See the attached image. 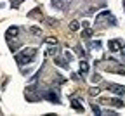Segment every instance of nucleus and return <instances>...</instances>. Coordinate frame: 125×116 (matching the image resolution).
I'll return each mask as SVG.
<instances>
[{
	"instance_id": "10",
	"label": "nucleus",
	"mask_w": 125,
	"mask_h": 116,
	"mask_svg": "<svg viewBox=\"0 0 125 116\" xmlns=\"http://www.w3.org/2000/svg\"><path fill=\"white\" fill-rule=\"evenodd\" d=\"M23 2H24V0H10V7H12V9H18Z\"/></svg>"
},
{
	"instance_id": "12",
	"label": "nucleus",
	"mask_w": 125,
	"mask_h": 116,
	"mask_svg": "<svg viewBox=\"0 0 125 116\" xmlns=\"http://www.w3.org/2000/svg\"><path fill=\"white\" fill-rule=\"evenodd\" d=\"M43 42H45V43H49V45H56V43H57V38H54V37H49V38H45Z\"/></svg>"
},
{
	"instance_id": "11",
	"label": "nucleus",
	"mask_w": 125,
	"mask_h": 116,
	"mask_svg": "<svg viewBox=\"0 0 125 116\" xmlns=\"http://www.w3.org/2000/svg\"><path fill=\"white\" fill-rule=\"evenodd\" d=\"M92 33H94L92 29H83V31H82V37L87 40V38H90V37H92Z\"/></svg>"
},
{
	"instance_id": "19",
	"label": "nucleus",
	"mask_w": 125,
	"mask_h": 116,
	"mask_svg": "<svg viewBox=\"0 0 125 116\" xmlns=\"http://www.w3.org/2000/svg\"><path fill=\"white\" fill-rule=\"evenodd\" d=\"M120 52H122V56H125V45H123V47H120Z\"/></svg>"
},
{
	"instance_id": "6",
	"label": "nucleus",
	"mask_w": 125,
	"mask_h": 116,
	"mask_svg": "<svg viewBox=\"0 0 125 116\" xmlns=\"http://www.w3.org/2000/svg\"><path fill=\"white\" fill-rule=\"evenodd\" d=\"M101 102L111 104V106H116V107H123V102L120 101V99H101Z\"/></svg>"
},
{
	"instance_id": "14",
	"label": "nucleus",
	"mask_w": 125,
	"mask_h": 116,
	"mask_svg": "<svg viewBox=\"0 0 125 116\" xmlns=\"http://www.w3.org/2000/svg\"><path fill=\"white\" fill-rule=\"evenodd\" d=\"M30 31H31V35H35V37H38V35H40V28H37V26H33Z\"/></svg>"
},
{
	"instance_id": "13",
	"label": "nucleus",
	"mask_w": 125,
	"mask_h": 116,
	"mask_svg": "<svg viewBox=\"0 0 125 116\" xmlns=\"http://www.w3.org/2000/svg\"><path fill=\"white\" fill-rule=\"evenodd\" d=\"M99 92H101V88H99V87H92V88L89 90V94H90V95H97Z\"/></svg>"
},
{
	"instance_id": "9",
	"label": "nucleus",
	"mask_w": 125,
	"mask_h": 116,
	"mask_svg": "<svg viewBox=\"0 0 125 116\" xmlns=\"http://www.w3.org/2000/svg\"><path fill=\"white\" fill-rule=\"evenodd\" d=\"M80 75H82V76L89 75V62H87V61H82V62H80Z\"/></svg>"
},
{
	"instance_id": "3",
	"label": "nucleus",
	"mask_w": 125,
	"mask_h": 116,
	"mask_svg": "<svg viewBox=\"0 0 125 116\" xmlns=\"http://www.w3.org/2000/svg\"><path fill=\"white\" fill-rule=\"evenodd\" d=\"M108 90H111L113 94H118V95H123V94H125L123 85H118V83H109V85H108Z\"/></svg>"
},
{
	"instance_id": "17",
	"label": "nucleus",
	"mask_w": 125,
	"mask_h": 116,
	"mask_svg": "<svg viewBox=\"0 0 125 116\" xmlns=\"http://www.w3.org/2000/svg\"><path fill=\"white\" fill-rule=\"evenodd\" d=\"M70 28H71V29H73V31H76V29H78V28H80V24H78V21H73V23H71V24H70Z\"/></svg>"
},
{
	"instance_id": "8",
	"label": "nucleus",
	"mask_w": 125,
	"mask_h": 116,
	"mask_svg": "<svg viewBox=\"0 0 125 116\" xmlns=\"http://www.w3.org/2000/svg\"><path fill=\"white\" fill-rule=\"evenodd\" d=\"M54 62H56V66H59V68H64V69H68V61H62V57L56 56V57H54Z\"/></svg>"
},
{
	"instance_id": "18",
	"label": "nucleus",
	"mask_w": 125,
	"mask_h": 116,
	"mask_svg": "<svg viewBox=\"0 0 125 116\" xmlns=\"http://www.w3.org/2000/svg\"><path fill=\"white\" fill-rule=\"evenodd\" d=\"M90 47H92V48H101V42H97V40H96V42H92Z\"/></svg>"
},
{
	"instance_id": "16",
	"label": "nucleus",
	"mask_w": 125,
	"mask_h": 116,
	"mask_svg": "<svg viewBox=\"0 0 125 116\" xmlns=\"http://www.w3.org/2000/svg\"><path fill=\"white\" fill-rule=\"evenodd\" d=\"M92 111H94V113H96V114H103V109H101L99 106H96V104H94V106H92Z\"/></svg>"
},
{
	"instance_id": "7",
	"label": "nucleus",
	"mask_w": 125,
	"mask_h": 116,
	"mask_svg": "<svg viewBox=\"0 0 125 116\" xmlns=\"http://www.w3.org/2000/svg\"><path fill=\"white\" fill-rule=\"evenodd\" d=\"M70 106H71L75 111H78V113H82V111L85 109V107L80 104V99H71V101H70Z\"/></svg>"
},
{
	"instance_id": "2",
	"label": "nucleus",
	"mask_w": 125,
	"mask_h": 116,
	"mask_svg": "<svg viewBox=\"0 0 125 116\" xmlns=\"http://www.w3.org/2000/svg\"><path fill=\"white\" fill-rule=\"evenodd\" d=\"M42 97L45 101H49L51 104H59V90L57 88H49V90L42 92Z\"/></svg>"
},
{
	"instance_id": "4",
	"label": "nucleus",
	"mask_w": 125,
	"mask_h": 116,
	"mask_svg": "<svg viewBox=\"0 0 125 116\" xmlns=\"http://www.w3.org/2000/svg\"><path fill=\"white\" fill-rule=\"evenodd\" d=\"M120 47H122V42H120V40H109V42H108V48H109L111 52H118Z\"/></svg>"
},
{
	"instance_id": "15",
	"label": "nucleus",
	"mask_w": 125,
	"mask_h": 116,
	"mask_svg": "<svg viewBox=\"0 0 125 116\" xmlns=\"http://www.w3.org/2000/svg\"><path fill=\"white\" fill-rule=\"evenodd\" d=\"M38 14H40V9H35V10L28 12V18H35V16H38Z\"/></svg>"
},
{
	"instance_id": "1",
	"label": "nucleus",
	"mask_w": 125,
	"mask_h": 116,
	"mask_svg": "<svg viewBox=\"0 0 125 116\" xmlns=\"http://www.w3.org/2000/svg\"><path fill=\"white\" fill-rule=\"evenodd\" d=\"M37 56V48L31 47V48H24V50H21L19 54H16V62H18L19 66H24V64H30L33 62Z\"/></svg>"
},
{
	"instance_id": "5",
	"label": "nucleus",
	"mask_w": 125,
	"mask_h": 116,
	"mask_svg": "<svg viewBox=\"0 0 125 116\" xmlns=\"http://www.w3.org/2000/svg\"><path fill=\"white\" fill-rule=\"evenodd\" d=\"M18 35H19V26H10V28L7 29V33H5L7 40H10L12 37H18Z\"/></svg>"
}]
</instances>
